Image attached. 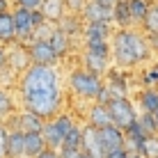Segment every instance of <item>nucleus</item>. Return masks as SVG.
I'll return each instance as SVG.
<instances>
[{"mask_svg":"<svg viewBox=\"0 0 158 158\" xmlns=\"http://www.w3.org/2000/svg\"><path fill=\"white\" fill-rule=\"evenodd\" d=\"M21 108L32 110L44 119H53L62 106V85L55 67L30 64L16 80Z\"/></svg>","mask_w":158,"mask_h":158,"instance_id":"1","label":"nucleus"},{"mask_svg":"<svg viewBox=\"0 0 158 158\" xmlns=\"http://www.w3.org/2000/svg\"><path fill=\"white\" fill-rule=\"evenodd\" d=\"M151 55L147 35H140L138 30L131 28H119L110 37V57L115 60L119 69H131L138 67Z\"/></svg>","mask_w":158,"mask_h":158,"instance_id":"2","label":"nucleus"},{"mask_svg":"<svg viewBox=\"0 0 158 158\" xmlns=\"http://www.w3.org/2000/svg\"><path fill=\"white\" fill-rule=\"evenodd\" d=\"M101 87H103L101 76L87 71L85 67L73 69L71 76H69V89L83 101H96V94H99Z\"/></svg>","mask_w":158,"mask_h":158,"instance_id":"3","label":"nucleus"},{"mask_svg":"<svg viewBox=\"0 0 158 158\" xmlns=\"http://www.w3.org/2000/svg\"><path fill=\"white\" fill-rule=\"evenodd\" d=\"M12 19H14V28H16V41L28 44L32 41L37 25L44 21V16L39 9H25V7H12Z\"/></svg>","mask_w":158,"mask_h":158,"instance_id":"4","label":"nucleus"},{"mask_svg":"<svg viewBox=\"0 0 158 158\" xmlns=\"http://www.w3.org/2000/svg\"><path fill=\"white\" fill-rule=\"evenodd\" d=\"M106 106H108L112 124L119 126L122 131H126L131 124H135V119H138V110H135V106L128 101V96H112Z\"/></svg>","mask_w":158,"mask_h":158,"instance_id":"5","label":"nucleus"},{"mask_svg":"<svg viewBox=\"0 0 158 158\" xmlns=\"http://www.w3.org/2000/svg\"><path fill=\"white\" fill-rule=\"evenodd\" d=\"M85 69L96 76H103L110 64V44H96V46H85L83 53Z\"/></svg>","mask_w":158,"mask_h":158,"instance_id":"6","label":"nucleus"},{"mask_svg":"<svg viewBox=\"0 0 158 158\" xmlns=\"http://www.w3.org/2000/svg\"><path fill=\"white\" fill-rule=\"evenodd\" d=\"M44 122H46V119L41 115H37V112H32V110H25V108L16 110L12 117L5 119L7 128H19V131H23V133H41Z\"/></svg>","mask_w":158,"mask_h":158,"instance_id":"7","label":"nucleus"},{"mask_svg":"<svg viewBox=\"0 0 158 158\" xmlns=\"http://www.w3.org/2000/svg\"><path fill=\"white\" fill-rule=\"evenodd\" d=\"M28 48V55H30V64H44V67H55L57 64V55L53 51L51 41L48 39H32L25 44Z\"/></svg>","mask_w":158,"mask_h":158,"instance_id":"8","label":"nucleus"},{"mask_svg":"<svg viewBox=\"0 0 158 158\" xmlns=\"http://www.w3.org/2000/svg\"><path fill=\"white\" fill-rule=\"evenodd\" d=\"M30 67V55H28V48H25V44L21 41H14L12 48L7 46V71H12L16 78H19L21 73L25 71V69Z\"/></svg>","mask_w":158,"mask_h":158,"instance_id":"9","label":"nucleus"},{"mask_svg":"<svg viewBox=\"0 0 158 158\" xmlns=\"http://www.w3.org/2000/svg\"><path fill=\"white\" fill-rule=\"evenodd\" d=\"M99 142H101L103 154H112L117 149H124V131L115 124H108V126L99 128Z\"/></svg>","mask_w":158,"mask_h":158,"instance_id":"10","label":"nucleus"},{"mask_svg":"<svg viewBox=\"0 0 158 158\" xmlns=\"http://www.w3.org/2000/svg\"><path fill=\"white\" fill-rule=\"evenodd\" d=\"M80 19L85 23H112V7H103L94 0H85L80 9Z\"/></svg>","mask_w":158,"mask_h":158,"instance_id":"11","label":"nucleus"},{"mask_svg":"<svg viewBox=\"0 0 158 158\" xmlns=\"http://www.w3.org/2000/svg\"><path fill=\"white\" fill-rule=\"evenodd\" d=\"M110 37H112V28H110V23H85V28H83L85 46L110 44Z\"/></svg>","mask_w":158,"mask_h":158,"instance_id":"12","label":"nucleus"},{"mask_svg":"<svg viewBox=\"0 0 158 158\" xmlns=\"http://www.w3.org/2000/svg\"><path fill=\"white\" fill-rule=\"evenodd\" d=\"M80 149H83L89 158H106V154H103V149H101V142H99V128L85 124V126H83Z\"/></svg>","mask_w":158,"mask_h":158,"instance_id":"13","label":"nucleus"},{"mask_svg":"<svg viewBox=\"0 0 158 158\" xmlns=\"http://www.w3.org/2000/svg\"><path fill=\"white\" fill-rule=\"evenodd\" d=\"M144 140H147V133L140 128L138 119H135V124H131V126L124 131V149H126L128 154H140Z\"/></svg>","mask_w":158,"mask_h":158,"instance_id":"14","label":"nucleus"},{"mask_svg":"<svg viewBox=\"0 0 158 158\" xmlns=\"http://www.w3.org/2000/svg\"><path fill=\"white\" fill-rule=\"evenodd\" d=\"M23 140H25L23 131L9 128L7 142H5V158H23Z\"/></svg>","mask_w":158,"mask_h":158,"instance_id":"15","label":"nucleus"},{"mask_svg":"<svg viewBox=\"0 0 158 158\" xmlns=\"http://www.w3.org/2000/svg\"><path fill=\"white\" fill-rule=\"evenodd\" d=\"M87 124L94 126V128H103V126H108V124H112L106 103L94 101V106H89V110H87Z\"/></svg>","mask_w":158,"mask_h":158,"instance_id":"16","label":"nucleus"},{"mask_svg":"<svg viewBox=\"0 0 158 158\" xmlns=\"http://www.w3.org/2000/svg\"><path fill=\"white\" fill-rule=\"evenodd\" d=\"M16 41V28L12 12H0V46H12Z\"/></svg>","mask_w":158,"mask_h":158,"instance_id":"17","label":"nucleus"},{"mask_svg":"<svg viewBox=\"0 0 158 158\" xmlns=\"http://www.w3.org/2000/svg\"><path fill=\"white\" fill-rule=\"evenodd\" d=\"M41 135H44V140H46V147L48 149H60L64 142V135H62V131L57 128V124L53 122V119H46L44 122V128H41Z\"/></svg>","mask_w":158,"mask_h":158,"instance_id":"18","label":"nucleus"},{"mask_svg":"<svg viewBox=\"0 0 158 158\" xmlns=\"http://www.w3.org/2000/svg\"><path fill=\"white\" fill-rule=\"evenodd\" d=\"M41 16L51 23H57L64 14H67V7H64V0H44L39 7Z\"/></svg>","mask_w":158,"mask_h":158,"instance_id":"19","label":"nucleus"},{"mask_svg":"<svg viewBox=\"0 0 158 158\" xmlns=\"http://www.w3.org/2000/svg\"><path fill=\"white\" fill-rule=\"evenodd\" d=\"M46 149V140L41 133H25L23 140V158H35Z\"/></svg>","mask_w":158,"mask_h":158,"instance_id":"20","label":"nucleus"},{"mask_svg":"<svg viewBox=\"0 0 158 158\" xmlns=\"http://www.w3.org/2000/svg\"><path fill=\"white\" fill-rule=\"evenodd\" d=\"M51 46H53V51H55V55L57 57H64L69 51H71V35H67L64 30H60L57 25H55V30H53V35H51Z\"/></svg>","mask_w":158,"mask_h":158,"instance_id":"21","label":"nucleus"},{"mask_svg":"<svg viewBox=\"0 0 158 158\" xmlns=\"http://www.w3.org/2000/svg\"><path fill=\"white\" fill-rule=\"evenodd\" d=\"M149 0H128V14H131V28H142L144 16L149 12Z\"/></svg>","mask_w":158,"mask_h":158,"instance_id":"22","label":"nucleus"},{"mask_svg":"<svg viewBox=\"0 0 158 158\" xmlns=\"http://www.w3.org/2000/svg\"><path fill=\"white\" fill-rule=\"evenodd\" d=\"M138 106L142 112H154L158 108V89L154 85H149L147 89H142L138 94Z\"/></svg>","mask_w":158,"mask_h":158,"instance_id":"23","label":"nucleus"},{"mask_svg":"<svg viewBox=\"0 0 158 158\" xmlns=\"http://www.w3.org/2000/svg\"><path fill=\"white\" fill-rule=\"evenodd\" d=\"M112 21L119 28H131V14H128V0H117L112 5Z\"/></svg>","mask_w":158,"mask_h":158,"instance_id":"24","label":"nucleus"},{"mask_svg":"<svg viewBox=\"0 0 158 158\" xmlns=\"http://www.w3.org/2000/svg\"><path fill=\"white\" fill-rule=\"evenodd\" d=\"M80 21H83L80 14H64L55 25L60 30H64L67 35H76V32H83V23H80Z\"/></svg>","mask_w":158,"mask_h":158,"instance_id":"25","label":"nucleus"},{"mask_svg":"<svg viewBox=\"0 0 158 158\" xmlns=\"http://www.w3.org/2000/svg\"><path fill=\"white\" fill-rule=\"evenodd\" d=\"M16 112V103H14V96L9 94L7 89L0 87V122H5L7 117H12Z\"/></svg>","mask_w":158,"mask_h":158,"instance_id":"26","label":"nucleus"},{"mask_svg":"<svg viewBox=\"0 0 158 158\" xmlns=\"http://www.w3.org/2000/svg\"><path fill=\"white\" fill-rule=\"evenodd\" d=\"M142 28H144L147 35H158V2L149 5V12H147V16H144Z\"/></svg>","mask_w":158,"mask_h":158,"instance_id":"27","label":"nucleus"},{"mask_svg":"<svg viewBox=\"0 0 158 158\" xmlns=\"http://www.w3.org/2000/svg\"><path fill=\"white\" fill-rule=\"evenodd\" d=\"M80 140H83V128H80V126H73L67 135H64L62 147H67V149H80ZM62 147H60V149H62ZM60 149H57V151H60Z\"/></svg>","mask_w":158,"mask_h":158,"instance_id":"28","label":"nucleus"},{"mask_svg":"<svg viewBox=\"0 0 158 158\" xmlns=\"http://www.w3.org/2000/svg\"><path fill=\"white\" fill-rule=\"evenodd\" d=\"M106 87H108V92H110V96H126V83H124L117 73H110V83Z\"/></svg>","mask_w":158,"mask_h":158,"instance_id":"29","label":"nucleus"},{"mask_svg":"<svg viewBox=\"0 0 158 158\" xmlns=\"http://www.w3.org/2000/svg\"><path fill=\"white\" fill-rule=\"evenodd\" d=\"M138 124H140V128H142L147 135H156L158 133V126H156L151 112H142V115H138Z\"/></svg>","mask_w":158,"mask_h":158,"instance_id":"30","label":"nucleus"},{"mask_svg":"<svg viewBox=\"0 0 158 158\" xmlns=\"http://www.w3.org/2000/svg\"><path fill=\"white\" fill-rule=\"evenodd\" d=\"M144 158H154L158 156V133L156 135H147L144 144H142V151H140Z\"/></svg>","mask_w":158,"mask_h":158,"instance_id":"31","label":"nucleus"},{"mask_svg":"<svg viewBox=\"0 0 158 158\" xmlns=\"http://www.w3.org/2000/svg\"><path fill=\"white\" fill-rule=\"evenodd\" d=\"M44 0H12V7H25V9H39Z\"/></svg>","mask_w":158,"mask_h":158,"instance_id":"32","label":"nucleus"},{"mask_svg":"<svg viewBox=\"0 0 158 158\" xmlns=\"http://www.w3.org/2000/svg\"><path fill=\"white\" fill-rule=\"evenodd\" d=\"M7 124L0 122V158H5V142H7Z\"/></svg>","mask_w":158,"mask_h":158,"instance_id":"33","label":"nucleus"},{"mask_svg":"<svg viewBox=\"0 0 158 158\" xmlns=\"http://www.w3.org/2000/svg\"><path fill=\"white\" fill-rule=\"evenodd\" d=\"M57 154H60V158H78L83 154V149H67V147H62Z\"/></svg>","mask_w":158,"mask_h":158,"instance_id":"34","label":"nucleus"},{"mask_svg":"<svg viewBox=\"0 0 158 158\" xmlns=\"http://www.w3.org/2000/svg\"><path fill=\"white\" fill-rule=\"evenodd\" d=\"M144 80H147V85H156V83H158V64H156V67H151L149 71H147Z\"/></svg>","mask_w":158,"mask_h":158,"instance_id":"35","label":"nucleus"},{"mask_svg":"<svg viewBox=\"0 0 158 158\" xmlns=\"http://www.w3.org/2000/svg\"><path fill=\"white\" fill-rule=\"evenodd\" d=\"M35 158H60V154L55 149H48V147H46V149H44L39 156H35Z\"/></svg>","mask_w":158,"mask_h":158,"instance_id":"36","label":"nucleus"},{"mask_svg":"<svg viewBox=\"0 0 158 158\" xmlns=\"http://www.w3.org/2000/svg\"><path fill=\"white\" fill-rule=\"evenodd\" d=\"M106 158H131V154L126 149H117V151H112V154H106Z\"/></svg>","mask_w":158,"mask_h":158,"instance_id":"37","label":"nucleus"},{"mask_svg":"<svg viewBox=\"0 0 158 158\" xmlns=\"http://www.w3.org/2000/svg\"><path fill=\"white\" fill-rule=\"evenodd\" d=\"M7 67V46H0V71Z\"/></svg>","mask_w":158,"mask_h":158,"instance_id":"38","label":"nucleus"},{"mask_svg":"<svg viewBox=\"0 0 158 158\" xmlns=\"http://www.w3.org/2000/svg\"><path fill=\"white\" fill-rule=\"evenodd\" d=\"M0 12H12V0H0Z\"/></svg>","mask_w":158,"mask_h":158,"instance_id":"39","label":"nucleus"},{"mask_svg":"<svg viewBox=\"0 0 158 158\" xmlns=\"http://www.w3.org/2000/svg\"><path fill=\"white\" fill-rule=\"evenodd\" d=\"M94 2H99V5H103V7H112V5H115L117 0H94Z\"/></svg>","mask_w":158,"mask_h":158,"instance_id":"40","label":"nucleus"},{"mask_svg":"<svg viewBox=\"0 0 158 158\" xmlns=\"http://www.w3.org/2000/svg\"><path fill=\"white\" fill-rule=\"evenodd\" d=\"M151 115H154V122H156V126H158V108H156L154 112H151Z\"/></svg>","mask_w":158,"mask_h":158,"instance_id":"41","label":"nucleus"},{"mask_svg":"<svg viewBox=\"0 0 158 158\" xmlns=\"http://www.w3.org/2000/svg\"><path fill=\"white\" fill-rule=\"evenodd\" d=\"M131 158H144L142 154H131Z\"/></svg>","mask_w":158,"mask_h":158,"instance_id":"42","label":"nucleus"},{"mask_svg":"<svg viewBox=\"0 0 158 158\" xmlns=\"http://www.w3.org/2000/svg\"><path fill=\"white\" fill-rule=\"evenodd\" d=\"M78 158H89V156H87V154H85V151H83V154H80Z\"/></svg>","mask_w":158,"mask_h":158,"instance_id":"43","label":"nucleus"},{"mask_svg":"<svg viewBox=\"0 0 158 158\" xmlns=\"http://www.w3.org/2000/svg\"><path fill=\"white\" fill-rule=\"evenodd\" d=\"M0 87H2V83H0Z\"/></svg>","mask_w":158,"mask_h":158,"instance_id":"44","label":"nucleus"},{"mask_svg":"<svg viewBox=\"0 0 158 158\" xmlns=\"http://www.w3.org/2000/svg\"><path fill=\"white\" fill-rule=\"evenodd\" d=\"M154 158H158V156H154Z\"/></svg>","mask_w":158,"mask_h":158,"instance_id":"45","label":"nucleus"}]
</instances>
